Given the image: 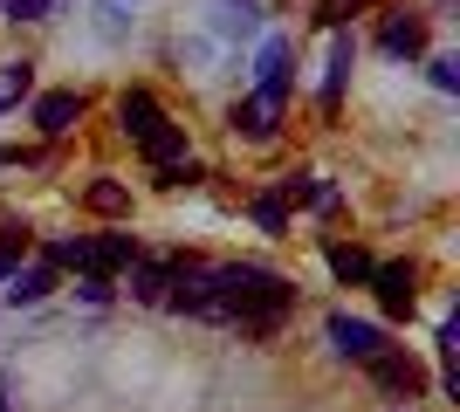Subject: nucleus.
I'll return each mask as SVG.
<instances>
[{
	"label": "nucleus",
	"instance_id": "1a4fd4ad",
	"mask_svg": "<svg viewBox=\"0 0 460 412\" xmlns=\"http://www.w3.org/2000/svg\"><path fill=\"white\" fill-rule=\"evenodd\" d=\"M378 41L392 48V56H420V48H426V28L412 14H385L378 21Z\"/></svg>",
	"mask_w": 460,
	"mask_h": 412
},
{
	"label": "nucleus",
	"instance_id": "412c9836",
	"mask_svg": "<svg viewBox=\"0 0 460 412\" xmlns=\"http://www.w3.org/2000/svg\"><path fill=\"white\" fill-rule=\"evenodd\" d=\"M433 83H440V90H460V62L440 56V62H433Z\"/></svg>",
	"mask_w": 460,
	"mask_h": 412
},
{
	"label": "nucleus",
	"instance_id": "6e6552de",
	"mask_svg": "<svg viewBox=\"0 0 460 412\" xmlns=\"http://www.w3.org/2000/svg\"><path fill=\"white\" fill-rule=\"evenodd\" d=\"M323 261H330V275H337V282H371V268H378V261H371L358 241H330Z\"/></svg>",
	"mask_w": 460,
	"mask_h": 412
},
{
	"label": "nucleus",
	"instance_id": "6ab92c4d",
	"mask_svg": "<svg viewBox=\"0 0 460 412\" xmlns=\"http://www.w3.org/2000/svg\"><path fill=\"white\" fill-rule=\"evenodd\" d=\"M199 179V165L192 158H172V165H158V186H192Z\"/></svg>",
	"mask_w": 460,
	"mask_h": 412
},
{
	"label": "nucleus",
	"instance_id": "f8f14e48",
	"mask_svg": "<svg viewBox=\"0 0 460 412\" xmlns=\"http://www.w3.org/2000/svg\"><path fill=\"white\" fill-rule=\"evenodd\" d=\"M165 282H172V261H131V295L137 302H165Z\"/></svg>",
	"mask_w": 460,
	"mask_h": 412
},
{
	"label": "nucleus",
	"instance_id": "20e7f679",
	"mask_svg": "<svg viewBox=\"0 0 460 412\" xmlns=\"http://www.w3.org/2000/svg\"><path fill=\"white\" fill-rule=\"evenodd\" d=\"M117 124H124V137H131L137 152H145V145H152V137L165 131L172 118L158 110V97H152V90H124V97H117Z\"/></svg>",
	"mask_w": 460,
	"mask_h": 412
},
{
	"label": "nucleus",
	"instance_id": "f257e3e1",
	"mask_svg": "<svg viewBox=\"0 0 460 412\" xmlns=\"http://www.w3.org/2000/svg\"><path fill=\"white\" fill-rule=\"evenodd\" d=\"M213 289H220V302H227V323H241V330H254V337H269L288 316V302H296V289H288L282 275L254 268V261L213 268Z\"/></svg>",
	"mask_w": 460,
	"mask_h": 412
},
{
	"label": "nucleus",
	"instance_id": "0eeeda50",
	"mask_svg": "<svg viewBox=\"0 0 460 412\" xmlns=\"http://www.w3.org/2000/svg\"><path fill=\"white\" fill-rule=\"evenodd\" d=\"M371 289H378V302L392 316L412 310V261H385V268H371Z\"/></svg>",
	"mask_w": 460,
	"mask_h": 412
},
{
	"label": "nucleus",
	"instance_id": "39448f33",
	"mask_svg": "<svg viewBox=\"0 0 460 412\" xmlns=\"http://www.w3.org/2000/svg\"><path fill=\"white\" fill-rule=\"evenodd\" d=\"M330 344H337L344 357H378V351H385V330H378V323H358V316L337 310V316H330Z\"/></svg>",
	"mask_w": 460,
	"mask_h": 412
},
{
	"label": "nucleus",
	"instance_id": "a211bd4d",
	"mask_svg": "<svg viewBox=\"0 0 460 412\" xmlns=\"http://www.w3.org/2000/svg\"><path fill=\"white\" fill-rule=\"evenodd\" d=\"M282 69H288V48L282 41H261V83H282Z\"/></svg>",
	"mask_w": 460,
	"mask_h": 412
},
{
	"label": "nucleus",
	"instance_id": "9d476101",
	"mask_svg": "<svg viewBox=\"0 0 460 412\" xmlns=\"http://www.w3.org/2000/svg\"><path fill=\"white\" fill-rule=\"evenodd\" d=\"M56 289V268H49V261H41V268H7V302H41V295Z\"/></svg>",
	"mask_w": 460,
	"mask_h": 412
},
{
	"label": "nucleus",
	"instance_id": "2eb2a0df",
	"mask_svg": "<svg viewBox=\"0 0 460 412\" xmlns=\"http://www.w3.org/2000/svg\"><path fill=\"white\" fill-rule=\"evenodd\" d=\"M28 90H35V62H7V69H0V110L14 97H28Z\"/></svg>",
	"mask_w": 460,
	"mask_h": 412
},
{
	"label": "nucleus",
	"instance_id": "9b49d317",
	"mask_svg": "<svg viewBox=\"0 0 460 412\" xmlns=\"http://www.w3.org/2000/svg\"><path fill=\"white\" fill-rule=\"evenodd\" d=\"M131 261H137V241H131V234H103V241H90V275L131 268Z\"/></svg>",
	"mask_w": 460,
	"mask_h": 412
},
{
	"label": "nucleus",
	"instance_id": "ddd939ff",
	"mask_svg": "<svg viewBox=\"0 0 460 412\" xmlns=\"http://www.w3.org/2000/svg\"><path fill=\"white\" fill-rule=\"evenodd\" d=\"M83 206L103 214V220H117V214H131V193H124L117 179H96V186H83Z\"/></svg>",
	"mask_w": 460,
	"mask_h": 412
},
{
	"label": "nucleus",
	"instance_id": "7ed1b4c3",
	"mask_svg": "<svg viewBox=\"0 0 460 412\" xmlns=\"http://www.w3.org/2000/svg\"><path fill=\"white\" fill-rule=\"evenodd\" d=\"M365 364H371V378H378V392H392V399H420L426 392V364L405 357V351H392V344H385L378 357H365Z\"/></svg>",
	"mask_w": 460,
	"mask_h": 412
},
{
	"label": "nucleus",
	"instance_id": "f3484780",
	"mask_svg": "<svg viewBox=\"0 0 460 412\" xmlns=\"http://www.w3.org/2000/svg\"><path fill=\"white\" fill-rule=\"evenodd\" d=\"M254 220H261V227H269V234H282V227H288V199H282V193H269V199H254Z\"/></svg>",
	"mask_w": 460,
	"mask_h": 412
},
{
	"label": "nucleus",
	"instance_id": "dca6fc26",
	"mask_svg": "<svg viewBox=\"0 0 460 412\" xmlns=\"http://www.w3.org/2000/svg\"><path fill=\"white\" fill-rule=\"evenodd\" d=\"M49 268H90V241H49Z\"/></svg>",
	"mask_w": 460,
	"mask_h": 412
},
{
	"label": "nucleus",
	"instance_id": "4be33fe9",
	"mask_svg": "<svg viewBox=\"0 0 460 412\" xmlns=\"http://www.w3.org/2000/svg\"><path fill=\"white\" fill-rule=\"evenodd\" d=\"M0 412H7V392H0Z\"/></svg>",
	"mask_w": 460,
	"mask_h": 412
},
{
	"label": "nucleus",
	"instance_id": "aec40b11",
	"mask_svg": "<svg viewBox=\"0 0 460 412\" xmlns=\"http://www.w3.org/2000/svg\"><path fill=\"white\" fill-rule=\"evenodd\" d=\"M7 21H49V0H0Z\"/></svg>",
	"mask_w": 460,
	"mask_h": 412
},
{
	"label": "nucleus",
	"instance_id": "f03ea898",
	"mask_svg": "<svg viewBox=\"0 0 460 412\" xmlns=\"http://www.w3.org/2000/svg\"><path fill=\"white\" fill-rule=\"evenodd\" d=\"M282 103H288V76H282V83H261L254 97L234 103V131L254 137V145H261V137H275V124H282Z\"/></svg>",
	"mask_w": 460,
	"mask_h": 412
},
{
	"label": "nucleus",
	"instance_id": "423d86ee",
	"mask_svg": "<svg viewBox=\"0 0 460 412\" xmlns=\"http://www.w3.org/2000/svg\"><path fill=\"white\" fill-rule=\"evenodd\" d=\"M69 124H83V97H76V90H49V97H35V131L41 137H62Z\"/></svg>",
	"mask_w": 460,
	"mask_h": 412
},
{
	"label": "nucleus",
	"instance_id": "4468645a",
	"mask_svg": "<svg viewBox=\"0 0 460 412\" xmlns=\"http://www.w3.org/2000/svg\"><path fill=\"white\" fill-rule=\"evenodd\" d=\"M344 76H350V35H337V48H330V76H323V110H337Z\"/></svg>",
	"mask_w": 460,
	"mask_h": 412
}]
</instances>
